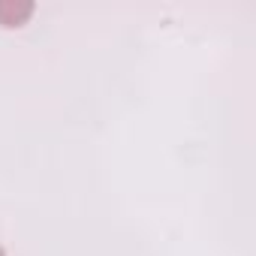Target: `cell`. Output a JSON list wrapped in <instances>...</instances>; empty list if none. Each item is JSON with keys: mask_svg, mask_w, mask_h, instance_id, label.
Wrapping results in <instances>:
<instances>
[{"mask_svg": "<svg viewBox=\"0 0 256 256\" xmlns=\"http://www.w3.org/2000/svg\"><path fill=\"white\" fill-rule=\"evenodd\" d=\"M36 12V4L30 0H0V28L6 30H16V28H24Z\"/></svg>", "mask_w": 256, "mask_h": 256, "instance_id": "1", "label": "cell"}, {"mask_svg": "<svg viewBox=\"0 0 256 256\" xmlns=\"http://www.w3.org/2000/svg\"><path fill=\"white\" fill-rule=\"evenodd\" d=\"M0 256H6V250H4V247H0Z\"/></svg>", "mask_w": 256, "mask_h": 256, "instance_id": "2", "label": "cell"}]
</instances>
